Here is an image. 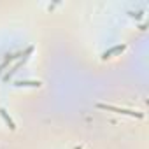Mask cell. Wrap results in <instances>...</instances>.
<instances>
[{
	"instance_id": "1",
	"label": "cell",
	"mask_w": 149,
	"mask_h": 149,
	"mask_svg": "<svg viewBox=\"0 0 149 149\" xmlns=\"http://www.w3.org/2000/svg\"><path fill=\"white\" fill-rule=\"evenodd\" d=\"M97 107H98V109H104V111H114V112H118V114H126V116H132V118H139V119H142V118H144V114H140V112H135V111H128V109H121V107H114V105L98 104Z\"/></svg>"
},
{
	"instance_id": "2",
	"label": "cell",
	"mask_w": 149,
	"mask_h": 149,
	"mask_svg": "<svg viewBox=\"0 0 149 149\" xmlns=\"http://www.w3.org/2000/svg\"><path fill=\"white\" fill-rule=\"evenodd\" d=\"M125 47H126L125 44H118V46L111 47L109 51H105V53L102 54V58H104V60H107V58H112L114 54H119V53H123V51H125Z\"/></svg>"
},
{
	"instance_id": "3",
	"label": "cell",
	"mask_w": 149,
	"mask_h": 149,
	"mask_svg": "<svg viewBox=\"0 0 149 149\" xmlns=\"http://www.w3.org/2000/svg\"><path fill=\"white\" fill-rule=\"evenodd\" d=\"M40 81H16L14 86L18 88H40Z\"/></svg>"
},
{
	"instance_id": "4",
	"label": "cell",
	"mask_w": 149,
	"mask_h": 149,
	"mask_svg": "<svg viewBox=\"0 0 149 149\" xmlns=\"http://www.w3.org/2000/svg\"><path fill=\"white\" fill-rule=\"evenodd\" d=\"M0 116H2L4 118V121H6V125L11 128V130H16V125H14V121L11 119V116L7 114V111L6 109H2V107H0Z\"/></svg>"
}]
</instances>
